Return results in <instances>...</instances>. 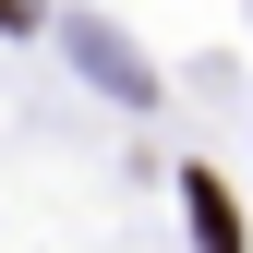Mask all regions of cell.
<instances>
[{"label": "cell", "mask_w": 253, "mask_h": 253, "mask_svg": "<svg viewBox=\"0 0 253 253\" xmlns=\"http://www.w3.org/2000/svg\"><path fill=\"white\" fill-rule=\"evenodd\" d=\"M0 24H37V0H0Z\"/></svg>", "instance_id": "cell-2"}, {"label": "cell", "mask_w": 253, "mask_h": 253, "mask_svg": "<svg viewBox=\"0 0 253 253\" xmlns=\"http://www.w3.org/2000/svg\"><path fill=\"white\" fill-rule=\"evenodd\" d=\"M181 205H193V241H205V253H241V205H229V181H217V169L181 181Z\"/></svg>", "instance_id": "cell-1"}]
</instances>
